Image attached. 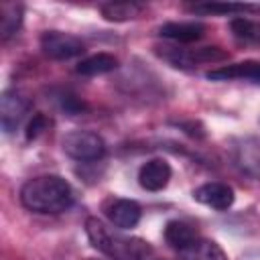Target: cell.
<instances>
[{
	"label": "cell",
	"instance_id": "obj_8",
	"mask_svg": "<svg viewBox=\"0 0 260 260\" xmlns=\"http://www.w3.org/2000/svg\"><path fill=\"white\" fill-rule=\"evenodd\" d=\"M171 165L165 158H150L138 171V183L146 191H162L171 181Z\"/></svg>",
	"mask_w": 260,
	"mask_h": 260
},
{
	"label": "cell",
	"instance_id": "obj_11",
	"mask_svg": "<svg viewBox=\"0 0 260 260\" xmlns=\"http://www.w3.org/2000/svg\"><path fill=\"white\" fill-rule=\"evenodd\" d=\"M165 240L173 250H177L181 254L183 250H187L191 244H195L199 240V234L191 223L181 221V219H173L165 228Z\"/></svg>",
	"mask_w": 260,
	"mask_h": 260
},
{
	"label": "cell",
	"instance_id": "obj_13",
	"mask_svg": "<svg viewBox=\"0 0 260 260\" xmlns=\"http://www.w3.org/2000/svg\"><path fill=\"white\" fill-rule=\"evenodd\" d=\"M24 8L18 2H2L0 4V39L8 41L14 37L22 24Z\"/></svg>",
	"mask_w": 260,
	"mask_h": 260
},
{
	"label": "cell",
	"instance_id": "obj_16",
	"mask_svg": "<svg viewBox=\"0 0 260 260\" xmlns=\"http://www.w3.org/2000/svg\"><path fill=\"white\" fill-rule=\"evenodd\" d=\"M118 67V59L110 53H95L87 59H83L79 65H77V73L81 75H104V73H110Z\"/></svg>",
	"mask_w": 260,
	"mask_h": 260
},
{
	"label": "cell",
	"instance_id": "obj_14",
	"mask_svg": "<svg viewBox=\"0 0 260 260\" xmlns=\"http://www.w3.org/2000/svg\"><path fill=\"white\" fill-rule=\"evenodd\" d=\"M179 256L183 260H228V256L219 248V244H215L213 240H205L201 236H199V240L195 244H191Z\"/></svg>",
	"mask_w": 260,
	"mask_h": 260
},
{
	"label": "cell",
	"instance_id": "obj_12",
	"mask_svg": "<svg viewBox=\"0 0 260 260\" xmlns=\"http://www.w3.org/2000/svg\"><path fill=\"white\" fill-rule=\"evenodd\" d=\"M205 32V26L201 22H167L158 28V35L165 39H171L175 43H193L199 41Z\"/></svg>",
	"mask_w": 260,
	"mask_h": 260
},
{
	"label": "cell",
	"instance_id": "obj_7",
	"mask_svg": "<svg viewBox=\"0 0 260 260\" xmlns=\"http://www.w3.org/2000/svg\"><path fill=\"white\" fill-rule=\"evenodd\" d=\"M104 211H106L108 221L118 230L136 228L140 221V215H142L140 205L132 199H110L104 205Z\"/></svg>",
	"mask_w": 260,
	"mask_h": 260
},
{
	"label": "cell",
	"instance_id": "obj_15",
	"mask_svg": "<svg viewBox=\"0 0 260 260\" xmlns=\"http://www.w3.org/2000/svg\"><path fill=\"white\" fill-rule=\"evenodd\" d=\"M144 4L140 2H110L102 6V16L106 20L114 22H124V20H134L144 12Z\"/></svg>",
	"mask_w": 260,
	"mask_h": 260
},
{
	"label": "cell",
	"instance_id": "obj_17",
	"mask_svg": "<svg viewBox=\"0 0 260 260\" xmlns=\"http://www.w3.org/2000/svg\"><path fill=\"white\" fill-rule=\"evenodd\" d=\"M189 10L201 12V14H244V12H258L260 6L234 4V2H205V4H193L189 6Z\"/></svg>",
	"mask_w": 260,
	"mask_h": 260
},
{
	"label": "cell",
	"instance_id": "obj_9",
	"mask_svg": "<svg viewBox=\"0 0 260 260\" xmlns=\"http://www.w3.org/2000/svg\"><path fill=\"white\" fill-rule=\"evenodd\" d=\"M193 199L211 209L225 211L234 203V189L225 183H205L193 191Z\"/></svg>",
	"mask_w": 260,
	"mask_h": 260
},
{
	"label": "cell",
	"instance_id": "obj_5",
	"mask_svg": "<svg viewBox=\"0 0 260 260\" xmlns=\"http://www.w3.org/2000/svg\"><path fill=\"white\" fill-rule=\"evenodd\" d=\"M41 49L47 57L65 61V59H73L81 55L85 51V45L75 35L61 32V30H47L41 35Z\"/></svg>",
	"mask_w": 260,
	"mask_h": 260
},
{
	"label": "cell",
	"instance_id": "obj_20",
	"mask_svg": "<svg viewBox=\"0 0 260 260\" xmlns=\"http://www.w3.org/2000/svg\"><path fill=\"white\" fill-rule=\"evenodd\" d=\"M47 126V120H45V116L43 114H37V116H32V120L28 122V126H26V140H32V138H37L41 132H43V128Z\"/></svg>",
	"mask_w": 260,
	"mask_h": 260
},
{
	"label": "cell",
	"instance_id": "obj_6",
	"mask_svg": "<svg viewBox=\"0 0 260 260\" xmlns=\"http://www.w3.org/2000/svg\"><path fill=\"white\" fill-rule=\"evenodd\" d=\"M30 112V102L20 95L18 91H4L2 98H0V124L4 128L6 134H12L20 124L22 120L26 118V114Z\"/></svg>",
	"mask_w": 260,
	"mask_h": 260
},
{
	"label": "cell",
	"instance_id": "obj_4",
	"mask_svg": "<svg viewBox=\"0 0 260 260\" xmlns=\"http://www.w3.org/2000/svg\"><path fill=\"white\" fill-rule=\"evenodd\" d=\"M158 55L167 59L175 67H197L203 63H219L228 59V53L219 47H199V49H183V47H160Z\"/></svg>",
	"mask_w": 260,
	"mask_h": 260
},
{
	"label": "cell",
	"instance_id": "obj_19",
	"mask_svg": "<svg viewBox=\"0 0 260 260\" xmlns=\"http://www.w3.org/2000/svg\"><path fill=\"white\" fill-rule=\"evenodd\" d=\"M232 28L242 39H256L258 37V26L254 22H250L248 18H236L232 22Z\"/></svg>",
	"mask_w": 260,
	"mask_h": 260
},
{
	"label": "cell",
	"instance_id": "obj_10",
	"mask_svg": "<svg viewBox=\"0 0 260 260\" xmlns=\"http://www.w3.org/2000/svg\"><path fill=\"white\" fill-rule=\"evenodd\" d=\"M207 79L213 81H232V79H244L252 83H260V61H240L232 65H221L217 69L207 71Z\"/></svg>",
	"mask_w": 260,
	"mask_h": 260
},
{
	"label": "cell",
	"instance_id": "obj_2",
	"mask_svg": "<svg viewBox=\"0 0 260 260\" xmlns=\"http://www.w3.org/2000/svg\"><path fill=\"white\" fill-rule=\"evenodd\" d=\"M73 189L59 175H41L26 181L20 189V203L35 213L55 215L73 205Z\"/></svg>",
	"mask_w": 260,
	"mask_h": 260
},
{
	"label": "cell",
	"instance_id": "obj_1",
	"mask_svg": "<svg viewBox=\"0 0 260 260\" xmlns=\"http://www.w3.org/2000/svg\"><path fill=\"white\" fill-rule=\"evenodd\" d=\"M85 234L91 246L110 260H148L152 248L146 240L128 236L124 230L104 223L98 217L85 219Z\"/></svg>",
	"mask_w": 260,
	"mask_h": 260
},
{
	"label": "cell",
	"instance_id": "obj_18",
	"mask_svg": "<svg viewBox=\"0 0 260 260\" xmlns=\"http://www.w3.org/2000/svg\"><path fill=\"white\" fill-rule=\"evenodd\" d=\"M238 162L244 167V171L260 175V142H254L252 146H248V144L240 146Z\"/></svg>",
	"mask_w": 260,
	"mask_h": 260
},
{
	"label": "cell",
	"instance_id": "obj_21",
	"mask_svg": "<svg viewBox=\"0 0 260 260\" xmlns=\"http://www.w3.org/2000/svg\"><path fill=\"white\" fill-rule=\"evenodd\" d=\"M61 108H63L67 114H79V112L85 110L83 102H79L75 95H63V100H61Z\"/></svg>",
	"mask_w": 260,
	"mask_h": 260
},
{
	"label": "cell",
	"instance_id": "obj_3",
	"mask_svg": "<svg viewBox=\"0 0 260 260\" xmlns=\"http://www.w3.org/2000/svg\"><path fill=\"white\" fill-rule=\"evenodd\" d=\"M63 152L71 156L73 160L81 162H91L100 160L106 152V142L98 132L91 130H71L63 136L61 140Z\"/></svg>",
	"mask_w": 260,
	"mask_h": 260
}]
</instances>
